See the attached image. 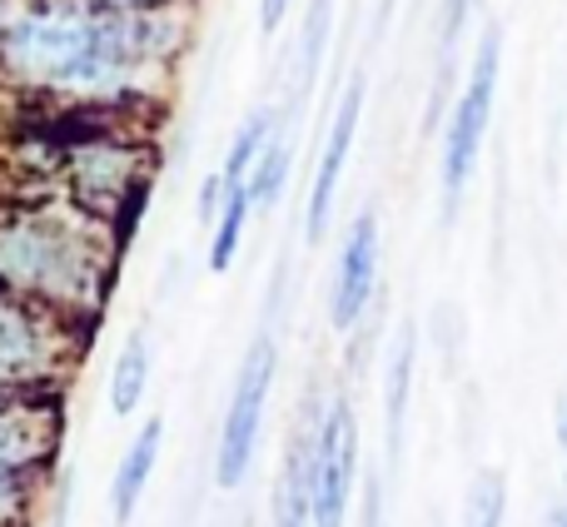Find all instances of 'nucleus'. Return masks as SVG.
Listing matches in <instances>:
<instances>
[{
    "label": "nucleus",
    "mask_w": 567,
    "mask_h": 527,
    "mask_svg": "<svg viewBox=\"0 0 567 527\" xmlns=\"http://www.w3.org/2000/svg\"><path fill=\"white\" fill-rule=\"evenodd\" d=\"M0 279L65 309H95L105 289V249L65 219H6L0 225Z\"/></svg>",
    "instance_id": "f257e3e1"
},
{
    "label": "nucleus",
    "mask_w": 567,
    "mask_h": 527,
    "mask_svg": "<svg viewBox=\"0 0 567 527\" xmlns=\"http://www.w3.org/2000/svg\"><path fill=\"white\" fill-rule=\"evenodd\" d=\"M0 55L16 75L55 90H115L125 80L100 55L95 16H80V10H30V16H20L0 40Z\"/></svg>",
    "instance_id": "f03ea898"
},
{
    "label": "nucleus",
    "mask_w": 567,
    "mask_h": 527,
    "mask_svg": "<svg viewBox=\"0 0 567 527\" xmlns=\"http://www.w3.org/2000/svg\"><path fill=\"white\" fill-rule=\"evenodd\" d=\"M498 75H503V25L488 20L478 35V50L468 60L458 95H453L449 115H443V145H439V195L443 219L458 215L463 195H468L473 175H478L483 145L493 130V105H498Z\"/></svg>",
    "instance_id": "7ed1b4c3"
},
{
    "label": "nucleus",
    "mask_w": 567,
    "mask_h": 527,
    "mask_svg": "<svg viewBox=\"0 0 567 527\" xmlns=\"http://www.w3.org/2000/svg\"><path fill=\"white\" fill-rule=\"evenodd\" d=\"M275 379H279V333H275V319H265L255 329V339H249L245 359H239L235 383H229L225 418H219V438H215V488L235 493L255 473Z\"/></svg>",
    "instance_id": "20e7f679"
},
{
    "label": "nucleus",
    "mask_w": 567,
    "mask_h": 527,
    "mask_svg": "<svg viewBox=\"0 0 567 527\" xmlns=\"http://www.w3.org/2000/svg\"><path fill=\"white\" fill-rule=\"evenodd\" d=\"M359 493V413L349 393H329L313 428V527H349Z\"/></svg>",
    "instance_id": "39448f33"
},
{
    "label": "nucleus",
    "mask_w": 567,
    "mask_h": 527,
    "mask_svg": "<svg viewBox=\"0 0 567 527\" xmlns=\"http://www.w3.org/2000/svg\"><path fill=\"white\" fill-rule=\"evenodd\" d=\"M65 369V333L50 323V313L0 293V393L35 399Z\"/></svg>",
    "instance_id": "423d86ee"
},
{
    "label": "nucleus",
    "mask_w": 567,
    "mask_h": 527,
    "mask_svg": "<svg viewBox=\"0 0 567 527\" xmlns=\"http://www.w3.org/2000/svg\"><path fill=\"white\" fill-rule=\"evenodd\" d=\"M379 269H383L379 209H359L339 239V255H333V279H329V329L333 333H353L369 319L373 299H379Z\"/></svg>",
    "instance_id": "0eeeda50"
},
{
    "label": "nucleus",
    "mask_w": 567,
    "mask_h": 527,
    "mask_svg": "<svg viewBox=\"0 0 567 527\" xmlns=\"http://www.w3.org/2000/svg\"><path fill=\"white\" fill-rule=\"evenodd\" d=\"M363 100H369V80L353 70V80L343 85L339 105H333V115H329V135H323L319 165H313V179H309V199H303V239H309V245H319L333 225V199H339L343 169H349L353 140H359Z\"/></svg>",
    "instance_id": "6e6552de"
},
{
    "label": "nucleus",
    "mask_w": 567,
    "mask_h": 527,
    "mask_svg": "<svg viewBox=\"0 0 567 527\" xmlns=\"http://www.w3.org/2000/svg\"><path fill=\"white\" fill-rule=\"evenodd\" d=\"M323 399L309 389L303 413L293 423L289 443H284V463H279V483L269 498V527H313V428H319Z\"/></svg>",
    "instance_id": "1a4fd4ad"
},
{
    "label": "nucleus",
    "mask_w": 567,
    "mask_h": 527,
    "mask_svg": "<svg viewBox=\"0 0 567 527\" xmlns=\"http://www.w3.org/2000/svg\"><path fill=\"white\" fill-rule=\"evenodd\" d=\"M55 438L60 423L50 403L0 393V478H30V468L55 453Z\"/></svg>",
    "instance_id": "9d476101"
},
{
    "label": "nucleus",
    "mask_w": 567,
    "mask_h": 527,
    "mask_svg": "<svg viewBox=\"0 0 567 527\" xmlns=\"http://www.w3.org/2000/svg\"><path fill=\"white\" fill-rule=\"evenodd\" d=\"M413 373H419V329L403 319L399 333L389 339V353H383V458H389V473H399V463H403Z\"/></svg>",
    "instance_id": "9b49d317"
},
{
    "label": "nucleus",
    "mask_w": 567,
    "mask_h": 527,
    "mask_svg": "<svg viewBox=\"0 0 567 527\" xmlns=\"http://www.w3.org/2000/svg\"><path fill=\"white\" fill-rule=\"evenodd\" d=\"M159 453H165V418H145L135 433H130L125 453H120L115 473H110V518L115 527H130L145 503L150 483H155V468H159Z\"/></svg>",
    "instance_id": "f8f14e48"
},
{
    "label": "nucleus",
    "mask_w": 567,
    "mask_h": 527,
    "mask_svg": "<svg viewBox=\"0 0 567 527\" xmlns=\"http://www.w3.org/2000/svg\"><path fill=\"white\" fill-rule=\"evenodd\" d=\"M150 379H155V343H150V329L135 323L120 343L115 363H110V379H105V409L115 418H135L140 403L150 393Z\"/></svg>",
    "instance_id": "ddd939ff"
},
{
    "label": "nucleus",
    "mask_w": 567,
    "mask_h": 527,
    "mask_svg": "<svg viewBox=\"0 0 567 527\" xmlns=\"http://www.w3.org/2000/svg\"><path fill=\"white\" fill-rule=\"evenodd\" d=\"M225 185V179H219ZM249 215H255V195H249V179H235L225 185V205H219V219L209 229V273H229L239 259V245H245Z\"/></svg>",
    "instance_id": "4468645a"
},
{
    "label": "nucleus",
    "mask_w": 567,
    "mask_h": 527,
    "mask_svg": "<svg viewBox=\"0 0 567 527\" xmlns=\"http://www.w3.org/2000/svg\"><path fill=\"white\" fill-rule=\"evenodd\" d=\"M70 179H75V195L85 205L120 199V189L130 185V155H120V149H80L70 159Z\"/></svg>",
    "instance_id": "2eb2a0df"
},
{
    "label": "nucleus",
    "mask_w": 567,
    "mask_h": 527,
    "mask_svg": "<svg viewBox=\"0 0 567 527\" xmlns=\"http://www.w3.org/2000/svg\"><path fill=\"white\" fill-rule=\"evenodd\" d=\"M329 35H333V0H309L303 30H299V50H293V105H299V100L313 90V80H319Z\"/></svg>",
    "instance_id": "dca6fc26"
},
{
    "label": "nucleus",
    "mask_w": 567,
    "mask_h": 527,
    "mask_svg": "<svg viewBox=\"0 0 567 527\" xmlns=\"http://www.w3.org/2000/svg\"><path fill=\"white\" fill-rule=\"evenodd\" d=\"M289 165H293V135H289V115H279L269 145L259 149L255 175H249V195H255V209H275L284 199V185H289Z\"/></svg>",
    "instance_id": "f3484780"
},
{
    "label": "nucleus",
    "mask_w": 567,
    "mask_h": 527,
    "mask_svg": "<svg viewBox=\"0 0 567 527\" xmlns=\"http://www.w3.org/2000/svg\"><path fill=\"white\" fill-rule=\"evenodd\" d=\"M458 527H508V473L478 468L463 488Z\"/></svg>",
    "instance_id": "a211bd4d"
},
{
    "label": "nucleus",
    "mask_w": 567,
    "mask_h": 527,
    "mask_svg": "<svg viewBox=\"0 0 567 527\" xmlns=\"http://www.w3.org/2000/svg\"><path fill=\"white\" fill-rule=\"evenodd\" d=\"M359 527H389V493H383V473H369V478H363Z\"/></svg>",
    "instance_id": "6ab92c4d"
},
{
    "label": "nucleus",
    "mask_w": 567,
    "mask_h": 527,
    "mask_svg": "<svg viewBox=\"0 0 567 527\" xmlns=\"http://www.w3.org/2000/svg\"><path fill=\"white\" fill-rule=\"evenodd\" d=\"M25 478H0V527L16 523L25 513Z\"/></svg>",
    "instance_id": "aec40b11"
},
{
    "label": "nucleus",
    "mask_w": 567,
    "mask_h": 527,
    "mask_svg": "<svg viewBox=\"0 0 567 527\" xmlns=\"http://www.w3.org/2000/svg\"><path fill=\"white\" fill-rule=\"evenodd\" d=\"M293 0H259V30L265 35H275V30L284 25V16H289Z\"/></svg>",
    "instance_id": "412c9836"
},
{
    "label": "nucleus",
    "mask_w": 567,
    "mask_h": 527,
    "mask_svg": "<svg viewBox=\"0 0 567 527\" xmlns=\"http://www.w3.org/2000/svg\"><path fill=\"white\" fill-rule=\"evenodd\" d=\"M553 438H558V448H563V458H567V383H563V393H558V409H553Z\"/></svg>",
    "instance_id": "4be33fe9"
},
{
    "label": "nucleus",
    "mask_w": 567,
    "mask_h": 527,
    "mask_svg": "<svg viewBox=\"0 0 567 527\" xmlns=\"http://www.w3.org/2000/svg\"><path fill=\"white\" fill-rule=\"evenodd\" d=\"M543 527H567V503H563V498L548 508V518H543Z\"/></svg>",
    "instance_id": "5701e85b"
},
{
    "label": "nucleus",
    "mask_w": 567,
    "mask_h": 527,
    "mask_svg": "<svg viewBox=\"0 0 567 527\" xmlns=\"http://www.w3.org/2000/svg\"><path fill=\"white\" fill-rule=\"evenodd\" d=\"M95 6H110V10H135V6H155V0H95Z\"/></svg>",
    "instance_id": "b1692460"
},
{
    "label": "nucleus",
    "mask_w": 567,
    "mask_h": 527,
    "mask_svg": "<svg viewBox=\"0 0 567 527\" xmlns=\"http://www.w3.org/2000/svg\"><path fill=\"white\" fill-rule=\"evenodd\" d=\"M389 16H393V0H379V30L389 25Z\"/></svg>",
    "instance_id": "393cba45"
},
{
    "label": "nucleus",
    "mask_w": 567,
    "mask_h": 527,
    "mask_svg": "<svg viewBox=\"0 0 567 527\" xmlns=\"http://www.w3.org/2000/svg\"><path fill=\"white\" fill-rule=\"evenodd\" d=\"M563 503H567V473H563Z\"/></svg>",
    "instance_id": "a878e982"
}]
</instances>
